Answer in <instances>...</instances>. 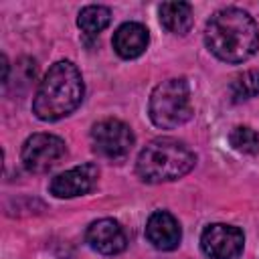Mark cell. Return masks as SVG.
I'll use <instances>...</instances> for the list:
<instances>
[{
  "label": "cell",
  "mask_w": 259,
  "mask_h": 259,
  "mask_svg": "<svg viewBox=\"0 0 259 259\" xmlns=\"http://www.w3.org/2000/svg\"><path fill=\"white\" fill-rule=\"evenodd\" d=\"M134 132L130 130L127 123L119 121V119H101L91 127V144L93 150L107 158V160H123L132 148H134Z\"/></svg>",
  "instance_id": "8992f818"
},
{
  "label": "cell",
  "mask_w": 259,
  "mask_h": 259,
  "mask_svg": "<svg viewBox=\"0 0 259 259\" xmlns=\"http://www.w3.org/2000/svg\"><path fill=\"white\" fill-rule=\"evenodd\" d=\"M229 144L241 154H259V134L249 125H237L229 134Z\"/></svg>",
  "instance_id": "9a60e30c"
},
{
  "label": "cell",
  "mask_w": 259,
  "mask_h": 259,
  "mask_svg": "<svg viewBox=\"0 0 259 259\" xmlns=\"http://www.w3.org/2000/svg\"><path fill=\"white\" fill-rule=\"evenodd\" d=\"M196 164L194 152L180 140H152L136 160V174L148 184L172 182L188 174Z\"/></svg>",
  "instance_id": "3957f363"
},
{
  "label": "cell",
  "mask_w": 259,
  "mask_h": 259,
  "mask_svg": "<svg viewBox=\"0 0 259 259\" xmlns=\"http://www.w3.org/2000/svg\"><path fill=\"white\" fill-rule=\"evenodd\" d=\"M8 71H10L8 59H6V55H2V85H4V87L8 85Z\"/></svg>",
  "instance_id": "2e32d148"
},
{
  "label": "cell",
  "mask_w": 259,
  "mask_h": 259,
  "mask_svg": "<svg viewBox=\"0 0 259 259\" xmlns=\"http://www.w3.org/2000/svg\"><path fill=\"white\" fill-rule=\"evenodd\" d=\"M85 95V85L79 69L71 61H57L40 81L34 99L32 113L42 121H57L73 113Z\"/></svg>",
  "instance_id": "7a4b0ae2"
},
{
  "label": "cell",
  "mask_w": 259,
  "mask_h": 259,
  "mask_svg": "<svg viewBox=\"0 0 259 259\" xmlns=\"http://www.w3.org/2000/svg\"><path fill=\"white\" fill-rule=\"evenodd\" d=\"M150 42V32L140 22H123L113 32V49L121 59H138Z\"/></svg>",
  "instance_id": "8fae6325"
},
{
  "label": "cell",
  "mask_w": 259,
  "mask_h": 259,
  "mask_svg": "<svg viewBox=\"0 0 259 259\" xmlns=\"http://www.w3.org/2000/svg\"><path fill=\"white\" fill-rule=\"evenodd\" d=\"M97 178H99V168L93 162H85L81 166H75L71 170L57 174L51 180L49 190L57 198H75L93 190V186L97 184Z\"/></svg>",
  "instance_id": "ba28073f"
},
{
  "label": "cell",
  "mask_w": 259,
  "mask_h": 259,
  "mask_svg": "<svg viewBox=\"0 0 259 259\" xmlns=\"http://www.w3.org/2000/svg\"><path fill=\"white\" fill-rule=\"evenodd\" d=\"M200 247L210 259H237L245 247V235L239 227L212 223L200 235Z\"/></svg>",
  "instance_id": "52a82bcc"
},
{
  "label": "cell",
  "mask_w": 259,
  "mask_h": 259,
  "mask_svg": "<svg viewBox=\"0 0 259 259\" xmlns=\"http://www.w3.org/2000/svg\"><path fill=\"white\" fill-rule=\"evenodd\" d=\"M158 14L162 26L172 34H186L192 28V6L188 2H162Z\"/></svg>",
  "instance_id": "7c38bea8"
},
{
  "label": "cell",
  "mask_w": 259,
  "mask_h": 259,
  "mask_svg": "<svg viewBox=\"0 0 259 259\" xmlns=\"http://www.w3.org/2000/svg\"><path fill=\"white\" fill-rule=\"evenodd\" d=\"M146 239L158 251H174L180 245L182 231H180L178 221L170 212L156 210L150 214L146 223Z\"/></svg>",
  "instance_id": "30bf717a"
},
{
  "label": "cell",
  "mask_w": 259,
  "mask_h": 259,
  "mask_svg": "<svg viewBox=\"0 0 259 259\" xmlns=\"http://www.w3.org/2000/svg\"><path fill=\"white\" fill-rule=\"evenodd\" d=\"M67 156V146L59 136L53 134H32L26 138L20 150L22 166L32 174H45L61 164Z\"/></svg>",
  "instance_id": "5b68a950"
},
{
  "label": "cell",
  "mask_w": 259,
  "mask_h": 259,
  "mask_svg": "<svg viewBox=\"0 0 259 259\" xmlns=\"http://www.w3.org/2000/svg\"><path fill=\"white\" fill-rule=\"evenodd\" d=\"M87 245L101 255H117L127 247V235L123 227L113 219L93 221L85 231Z\"/></svg>",
  "instance_id": "9c48e42d"
},
{
  "label": "cell",
  "mask_w": 259,
  "mask_h": 259,
  "mask_svg": "<svg viewBox=\"0 0 259 259\" xmlns=\"http://www.w3.org/2000/svg\"><path fill=\"white\" fill-rule=\"evenodd\" d=\"M148 113L156 127L174 130L192 117L190 87L184 77H174L158 83L150 93Z\"/></svg>",
  "instance_id": "277c9868"
},
{
  "label": "cell",
  "mask_w": 259,
  "mask_h": 259,
  "mask_svg": "<svg viewBox=\"0 0 259 259\" xmlns=\"http://www.w3.org/2000/svg\"><path fill=\"white\" fill-rule=\"evenodd\" d=\"M206 49L225 63H243L259 49V26L241 8L217 10L204 28Z\"/></svg>",
  "instance_id": "6da1fadb"
},
{
  "label": "cell",
  "mask_w": 259,
  "mask_h": 259,
  "mask_svg": "<svg viewBox=\"0 0 259 259\" xmlns=\"http://www.w3.org/2000/svg\"><path fill=\"white\" fill-rule=\"evenodd\" d=\"M229 93L235 103L247 101V99L259 95V69H251V71L237 75L229 85Z\"/></svg>",
  "instance_id": "5bb4252c"
},
{
  "label": "cell",
  "mask_w": 259,
  "mask_h": 259,
  "mask_svg": "<svg viewBox=\"0 0 259 259\" xmlns=\"http://www.w3.org/2000/svg\"><path fill=\"white\" fill-rule=\"evenodd\" d=\"M111 22V10L107 6H101V4H91V6H85L79 16H77V24L79 28L85 32V34H99L103 28H107Z\"/></svg>",
  "instance_id": "4fadbf2b"
}]
</instances>
